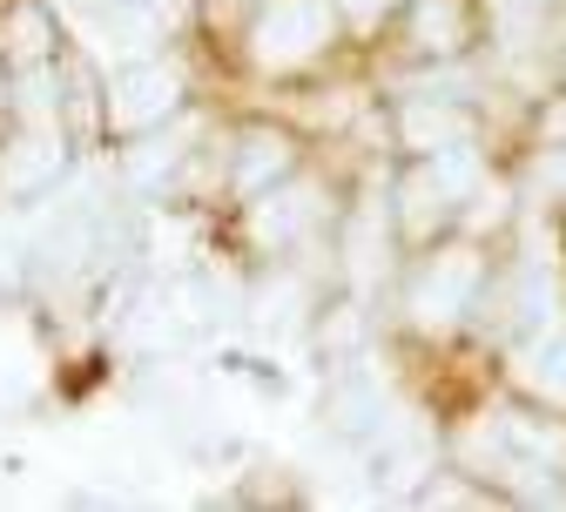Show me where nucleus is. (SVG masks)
<instances>
[{
  "instance_id": "obj_14",
  "label": "nucleus",
  "mask_w": 566,
  "mask_h": 512,
  "mask_svg": "<svg viewBox=\"0 0 566 512\" xmlns=\"http://www.w3.org/2000/svg\"><path fill=\"white\" fill-rule=\"evenodd\" d=\"M14 108L28 115V122H54V75H48V61L41 67H21V88H14Z\"/></svg>"
},
{
  "instance_id": "obj_2",
  "label": "nucleus",
  "mask_w": 566,
  "mask_h": 512,
  "mask_svg": "<svg viewBox=\"0 0 566 512\" xmlns=\"http://www.w3.org/2000/svg\"><path fill=\"white\" fill-rule=\"evenodd\" d=\"M479 283H485V257H479V250H439L432 263L418 270V283H411V317H418L424 331L459 324L465 304L479 297Z\"/></svg>"
},
{
  "instance_id": "obj_9",
  "label": "nucleus",
  "mask_w": 566,
  "mask_h": 512,
  "mask_svg": "<svg viewBox=\"0 0 566 512\" xmlns=\"http://www.w3.org/2000/svg\"><path fill=\"white\" fill-rule=\"evenodd\" d=\"M317 223V189H263V202H256V216H250V230H256V243H291V237H304Z\"/></svg>"
},
{
  "instance_id": "obj_13",
  "label": "nucleus",
  "mask_w": 566,
  "mask_h": 512,
  "mask_svg": "<svg viewBox=\"0 0 566 512\" xmlns=\"http://www.w3.org/2000/svg\"><path fill=\"white\" fill-rule=\"evenodd\" d=\"M506 438H513V446H526L539 466H566V431L559 425H533V418H506Z\"/></svg>"
},
{
  "instance_id": "obj_4",
  "label": "nucleus",
  "mask_w": 566,
  "mask_h": 512,
  "mask_svg": "<svg viewBox=\"0 0 566 512\" xmlns=\"http://www.w3.org/2000/svg\"><path fill=\"white\" fill-rule=\"evenodd\" d=\"M472 108H459V102H432V95H411L405 108H398V135H405V149H418V156H439V149H459V142H472Z\"/></svg>"
},
{
  "instance_id": "obj_12",
  "label": "nucleus",
  "mask_w": 566,
  "mask_h": 512,
  "mask_svg": "<svg viewBox=\"0 0 566 512\" xmlns=\"http://www.w3.org/2000/svg\"><path fill=\"white\" fill-rule=\"evenodd\" d=\"M520 378H526L539 398L566 405V337H546V344H533V351L520 357Z\"/></svg>"
},
{
  "instance_id": "obj_5",
  "label": "nucleus",
  "mask_w": 566,
  "mask_h": 512,
  "mask_svg": "<svg viewBox=\"0 0 566 512\" xmlns=\"http://www.w3.org/2000/svg\"><path fill=\"white\" fill-rule=\"evenodd\" d=\"M61 169H67V142L54 128H34V135H21L8 149V163H0V189L8 196H41Z\"/></svg>"
},
{
  "instance_id": "obj_6",
  "label": "nucleus",
  "mask_w": 566,
  "mask_h": 512,
  "mask_svg": "<svg viewBox=\"0 0 566 512\" xmlns=\"http://www.w3.org/2000/svg\"><path fill=\"white\" fill-rule=\"evenodd\" d=\"M446 216H459V189L439 176V163H424V169H411L398 182V223H405V237H432Z\"/></svg>"
},
{
  "instance_id": "obj_18",
  "label": "nucleus",
  "mask_w": 566,
  "mask_h": 512,
  "mask_svg": "<svg viewBox=\"0 0 566 512\" xmlns=\"http://www.w3.org/2000/svg\"><path fill=\"white\" fill-rule=\"evenodd\" d=\"M0 108H8V95H0Z\"/></svg>"
},
{
  "instance_id": "obj_1",
  "label": "nucleus",
  "mask_w": 566,
  "mask_h": 512,
  "mask_svg": "<svg viewBox=\"0 0 566 512\" xmlns=\"http://www.w3.org/2000/svg\"><path fill=\"white\" fill-rule=\"evenodd\" d=\"M337 41V0H263V14L250 21V54L256 67H304Z\"/></svg>"
},
{
  "instance_id": "obj_3",
  "label": "nucleus",
  "mask_w": 566,
  "mask_h": 512,
  "mask_svg": "<svg viewBox=\"0 0 566 512\" xmlns=\"http://www.w3.org/2000/svg\"><path fill=\"white\" fill-rule=\"evenodd\" d=\"M176 102H182V75H176V67H163V61H135V67H122V75L108 82L102 115H108L115 135H135V128L163 122Z\"/></svg>"
},
{
  "instance_id": "obj_11",
  "label": "nucleus",
  "mask_w": 566,
  "mask_h": 512,
  "mask_svg": "<svg viewBox=\"0 0 566 512\" xmlns=\"http://www.w3.org/2000/svg\"><path fill=\"white\" fill-rule=\"evenodd\" d=\"M344 257H350V276H358V283H378V270L391 263V257H385V202H365L358 216H350Z\"/></svg>"
},
{
  "instance_id": "obj_17",
  "label": "nucleus",
  "mask_w": 566,
  "mask_h": 512,
  "mask_svg": "<svg viewBox=\"0 0 566 512\" xmlns=\"http://www.w3.org/2000/svg\"><path fill=\"white\" fill-rule=\"evenodd\" d=\"M344 8H350V14H365V21H371V14H385V8H391V0H344Z\"/></svg>"
},
{
  "instance_id": "obj_8",
  "label": "nucleus",
  "mask_w": 566,
  "mask_h": 512,
  "mask_svg": "<svg viewBox=\"0 0 566 512\" xmlns=\"http://www.w3.org/2000/svg\"><path fill=\"white\" fill-rule=\"evenodd\" d=\"M472 41L465 0H411V48L418 54H459Z\"/></svg>"
},
{
  "instance_id": "obj_7",
  "label": "nucleus",
  "mask_w": 566,
  "mask_h": 512,
  "mask_svg": "<svg viewBox=\"0 0 566 512\" xmlns=\"http://www.w3.org/2000/svg\"><path fill=\"white\" fill-rule=\"evenodd\" d=\"M291 169H297L291 135L283 128H243V142H237V189L243 196L276 189V176H291Z\"/></svg>"
},
{
  "instance_id": "obj_15",
  "label": "nucleus",
  "mask_w": 566,
  "mask_h": 512,
  "mask_svg": "<svg viewBox=\"0 0 566 512\" xmlns=\"http://www.w3.org/2000/svg\"><path fill=\"white\" fill-rule=\"evenodd\" d=\"M533 202H559L566 196V149H553V142H546V149L533 156Z\"/></svg>"
},
{
  "instance_id": "obj_10",
  "label": "nucleus",
  "mask_w": 566,
  "mask_h": 512,
  "mask_svg": "<svg viewBox=\"0 0 566 512\" xmlns=\"http://www.w3.org/2000/svg\"><path fill=\"white\" fill-rule=\"evenodd\" d=\"M0 54H8L14 67H41V61L54 54V21H48V8L14 0L8 21H0Z\"/></svg>"
},
{
  "instance_id": "obj_16",
  "label": "nucleus",
  "mask_w": 566,
  "mask_h": 512,
  "mask_svg": "<svg viewBox=\"0 0 566 512\" xmlns=\"http://www.w3.org/2000/svg\"><path fill=\"white\" fill-rule=\"evenodd\" d=\"M539 135L553 142V149H566V102H546V115H539Z\"/></svg>"
}]
</instances>
